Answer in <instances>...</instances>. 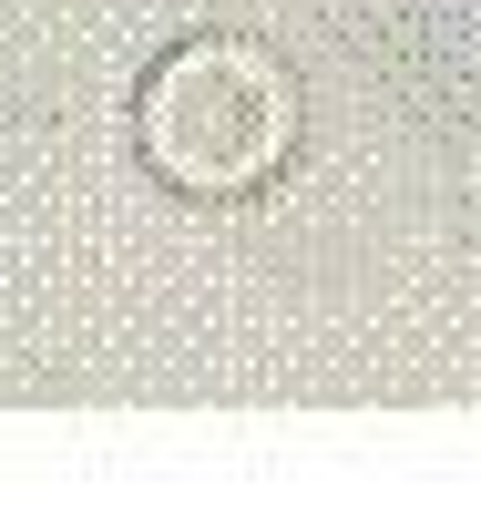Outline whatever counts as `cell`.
I'll return each instance as SVG.
<instances>
[{"instance_id":"cell-1","label":"cell","mask_w":481,"mask_h":512,"mask_svg":"<svg viewBox=\"0 0 481 512\" xmlns=\"http://www.w3.org/2000/svg\"><path fill=\"white\" fill-rule=\"evenodd\" d=\"M144 164L185 195H256L297 144V82L267 41L246 31H195L144 72L134 103Z\"/></svg>"}]
</instances>
